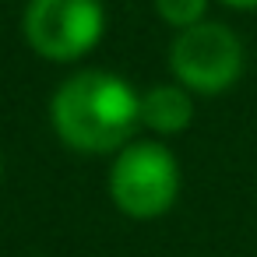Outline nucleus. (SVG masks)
Returning <instances> with one entry per match:
<instances>
[{
    "instance_id": "1",
    "label": "nucleus",
    "mask_w": 257,
    "mask_h": 257,
    "mask_svg": "<svg viewBox=\"0 0 257 257\" xmlns=\"http://www.w3.org/2000/svg\"><path fill=\"white\" fill-rule=\"evenodd\" d=\"M141 92L116 71L81 67L50 95V127L71 152L116 155L141 131Z\"/></svg>"
},
{
    "instance_id": "2",
    "label": "nucleus",
    "mask_w": 257,
    "mask_h": 257,
    "mask_svg": "<svg viewBox=\"0 0 257 257\" xmlns=\"http://www.w3.org/2000/svg\"><path fill=\"white\" fill-rule=\"evenodd\" d=\"M180 187H183L180 159L159 138H134L113 155L106 173V190L113 208L134 222L162 218L176 204Z\"/></svg>"
},
{
    "instance_id": "3",
    "label": "nucleus",
    "mask_w": 257,
    "mask_h": 257,
    "mask_svg": "<svg viewBox=\"0 0 257 257\" xmlns=\"http://www.w3.org/2000/svg\"><path fill=\"white\" fill-rule=\"evenodd\" d=\"M22 36L46 64H78L106 36L102 0H29L22 11Z\"/></svg>"
},
{
    "instance_id": "4",
    "label": "nucleus",
    "mask_w": 257,
    "mask_h": 257,
    "mask_svg": "<svg viewBox=\"0 0 257 257\" xmlns=\"http://www.w3.org/2000/svg\"><path fill=\"white\" fill-rule=\"evenodd\" d=\"M166 60L173 81L183 85L190 95H222L243 78L246 50L229 25L208 18L194 29L176 32Z\"/></svg>"
},
{
    "instance_id": "5",
    "label": "nucleus",
    "mask_w": 257,
    "mask_h": 257,
    "mask_svg": "<svg viewBox=\"0 0 257 257\" xmlns=\"http://www.w3.org/2000/svg\"><path fill=\"white\" fill-rule=\"evenodd\" d=\"M141 127L155 138H176L183 131H190L194 123V95L176 85V81H162L141 92V106H138Z\"/></svg>"
},
{
    "instance_id": "6",
    "label": "nucleus",
    "mask_w": 257,
    "mask_h": 257,
    "mask_svg": "<svg viewBox=\"0 0 257 257\" xmlns=\"http://www.w3.org/2000/svg\"><path fill=\"white\" fill-rule=\"evenodd\" d=\"M152 8H155V15L166 29L183 32V29H194V25L208 22L211 0H152Z\"/></svg>"
},
{
    "instance_id": "7",
    "label": "nucleus",
    "mask_w": 257,
    "mask_h": 257,
    "mask_svg": "<svg viewBox=\"0 0 257 257\" xmlns=\"http://www.w3.org/2000/svg\"><path fill=\"white\" fill-rule=\"evenodd\" d=\"M218 4L229 11H257V0H218Z\"/></svg>"
},
{
    "instance_id": "8",
    "label": "nucleus",
    "mask_w": 257,
    "mask_h": 257,
    "mask_svg": "<svg viewBox=\"0 0 257 257\" xmlns=\"http://www.w3.org/2000/svg\"><path fill=\"white\" fill-rule=\"evenodd\" d=\"M0 180H4V155H0Z\"/></svg>"
}]
</instances>
